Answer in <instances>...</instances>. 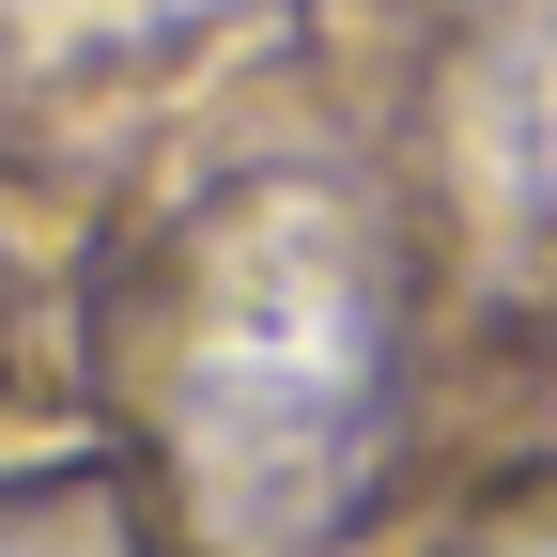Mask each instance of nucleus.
Instances as JSON below:
<instances>
[{"label":"nucleus","mask_w":557,"mask_h":557,"mask_svg":"<svg viewBox=\"0 0 557 557\" xmlns=\"http://www.w3.org/2000/svg\"><path fill=\"white\" fill-rule=\"evenodd\" d=\"M139 418L171 449V496L218 542L310 557L372 496L387 418H403V248H387V218L325 171L218 186L156 248V295H139Z\"/></svg>","instance_id":"obj_1"},{"label":"nucleus","mask_w":557,"mask_h":557,"mask_svg":"<svg viewBox=\"0 0 557 557\" xmlns=\"http://www.w3.org/2000/svg\"><path fill=\"white\" fill-rule=\"evenodd\" d=\"M449 186L496 278H542L557 295V0H496V32L465 47L449 78Z\"/></svg>","instance_id":"obj_2"},{"label":"nucleus","mask_w":557,"mask_h":557,"mask_svg":"<svg viewBox=\"0 0 557 557\" xmlns=\"http://www.w3.org/2000/svg\"><path fill=\"white\" fill-rule=\"evenodd\" d=\"M0 557H171V527L124 465H47L0 480Z\"/></svg>","instance_id":"obj_3"},{"label":"nucleus","mask_w":557,"mask_h":557,"mask_svg":"<svg viewBox=\"0 0 557 557\" xmlns=\"http://www.w3.org/2000/svg\"><path fill=\"white\" fill-rule=\"evenodd\" d=\"M449 557H557V480H511V496H480L449 527Z\"/></svg>","instance_id":"obj_4"}]
</instances>
